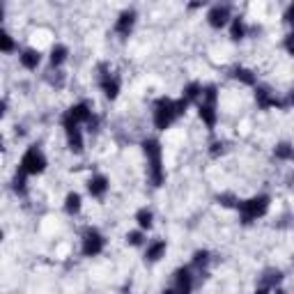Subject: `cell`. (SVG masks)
I'll return each mask as SVG.
<instances>
[{
  "mask_svg": "<svg viewBox=\"0 0 294 294\" xmlns=\"http://www.w3.org/2000/svg\"><path fill=\"white\" fill-rule=\"evenodd\" d=\"M46 168V159H44V154H41L37 147H30V150L23 154V159H21V172H26V175H37V172H41Z\"/></svg>",
  "mask_w": 294,
  "mask_h": 294,
  "instance_id": "cell-4",
  "label": "cell"
},
{
  "mask_svg": "<svg viewBox=\"0 0 294 294\" xmlns=\"http://www.w3.org/2000/svg\"><path fill=\"white\" fill-rule=\"evenodd\" d=\"M163 251H165V242H156V244H152L150 251H147V260L156 262V260H159L161 255H163Z\"/></svg>",
  "mask_w": 294,
  "mask_h": 294,
  "instance_id": "cell-15",
  "label": "cell"
},
{
  "mask_svg": "<svg viewBox=\"0 0 294 294\" xmlns=\"http://www.w3.org/2000/svg\"><path fill=\"white\" fill-rule=\"evenodd\" d=\"M21 62H23V67L26 69H35L37 65H39V53L32 51V48H28V51H23V55H21Z\"/></svg>",
  "mask_w": 294,
  "mask_h": 294,
  "instance_id": "cell-13",
  "label": "cell"
},
{
  "mask_svg": "<svg viewBox=\"0 0 294 294\" xmlns=\"http://www.w3.org/2000/svg\"><path fill=\"white\" fill-rule=\"evenodd\" d=\"M258 294H269V292H264V289H260V292Z\"/></svg>",
  "mask_w": 294,
  "mask_h": 294,
  "instance_id": "cell-29",
  "label": "cell"
},
{
  "mask_svg": "<svg viewBox=\"0 0 294 294\" xmlns=\"http://www.w3.org/2000/svg\"><path fill=\"white\" fill-rule=\"evenodd\" d=\"M175 294H191V276L186 269H180L177 271V289Z\"/></svg>",
  "mask_w": 294,
  "mask_h": 294,
  "instance_id": "cell-9",
  "label": "cell"
},
{
  "mask_svg": "<svg viewBox=\"0 0 294 294\" xmlns=\"http://www.w3.org/2000/svg\"><path fill=\"white\" fill-rule=\"evenodd\" d=\"M78 122H92L90 117V110L85 103H78V106H72L69 113L62 117V124H65V129H78Z\"/></svg>",
  "mask_w": 294,
  "mask_h": 294,
  "instance_id": "cell-6",
  "label": "cell"
},
{
  "mask_svg": "<svg viewBox=\"0 0 294 294\" xmlns=\"http://www.w3.org/2000/svg\"><path fill=\"white\" fill-rule=\"evenodd\" d=\"M227 21V7H214L212 12H209V23H212V28H223Z\"/></svg>",
  "mask_w": 294,
  "mask_h": 294,
  "instance_id": "cell-11",
  "label": "cell"
},
{
  "mask_svg": "<svg viewBox=\"0 0 294 294\" xmlns=\"http://www.w3.org/2000/svg\"><path fill=\"white\" fill-rule=\"evenodd\" d=\"M103 248V237L97 232V230H88V234H85V239H83V255H88V258H92V255H99Z\"/></svg>",
  "mask_w": 294,
  "mask_h": 294,
  "instance_id": "cell-7",
  "label": "cell"
},
{
  "mask_svg": "<svg viewBox=\"0 0 294 294\" xmlns=\"http://www.w3.org/2000/svg\"><path fill=\"white\" fill-rule=\"evenodd\" d=\"M90 193H92V196H103V193H106V189H108V180H106V177L103 175H97V177H92V180H90Z\"/></svg>",
  "mask_w": 294,
  "mask_h": 294,
  "instance_id": "cell-12",
  "label": "cell"
},
{
  "mask_svg": "<svg viewBox=\"0 0 294 294\" xmlns=\"http://www.w3.org/2000/svg\"><path fill=\"white\" fill-rule=\"evenodd\" d=\"M189 106V99H180V101H170V99H159L156 101V110H154V124L156 129H168L177 117L186 110Z\"/></svg>",
  "mask_w": 294,
  "mask_h": 294,
  "instance_id": "cell-1",
  "label": "cell"
},
{
  "mask_svg": "<svg viewBox=\"0 0 294 294\" xmlns=\"http://www.w3.org/2000/svg\"><path fill=\"white\" fill-rule=\"evenodd\" d=\"M0 48H3L5 53H10L12 48H14V44H12V39H10V35H7V32H3V35H0Z\"/></svg>",
  "mask_w": 294,
  "mask_h": 294,
  "instance_id": "cell-21",
  "label": "cell"
},
{
  "mask_svg": "<svg viewBox=\"0 0 294 294\" xmlns=\"http://www.w3.org/2000/svg\"><path fill=\"white\" fill-rule=\"evenodd\" d=\"M276 156H278V159H292L294 156V152H292V147H289V145H278V147H276Z\"/></svg>",
  "mask_w": 294,
  "mask_h": 294,
  "instance_id": "cell-18",
  "label": "cell"
},
{
  "mask_svg": "<svg viewBox=\"0 0 294 294\" xmlns=\"http://www.w3.org/2000/svg\"><path fill=\"white\" fill-rule=\"evenodd\" d=\"M244 37V23H242V19H234V23H232V39H242Z\"/></svg>",
  "mask_w": 294,
  "mask_h": 294,
  "instance_id": "cell-20",
  "label": "cell"
},
{
  "mask_svg": "<svg viewBox=\"0 0 294 294\" xmlns=\"http://www.w3.org/2000/svg\"><path fill=\"white\" fill-rule=\"evenodd\" d=\"M67 136H69V147H72L74 152H81V150H83L81 131H78V129H69V131H67Z\"/></svg>",
  "mask_w": 294,
  "mask_h": 294,
  "instance_id": "cell-14",
  "label": "cell"
},
{
  "mask_svg": "<svg viewBox=\"0 0 294 294\" xmlns=\"http://www.w3.org/2000/svg\"><path fill=\"white\" fill-rule=\"evenodd\" d=\"M129 242L134 244V246H138V244L143 242V237H140V232H131V234H129Z\"/></svg>",
  "mask_w": 294,
  "mask_h": 294,
  "instance_id": "cell-25",
  "label": "cell"
},
{
  "mask_svg": "<svg viewBox=\"0 0 294 294\" xmlns=\"http://www.w3.org/2000/svg\"><path fill=\"white\" fill-rule=\"evenodd\" d=\"M65 57H67V48H65V46H55V48H53V53H51V62L55 65V67L60 65L62 60H65Z\"/></svg>",
  "mask_w": 294,
  "mask_h": 294,
  "instance_id": "cell-17",
  "label": "cell"
},
{
  "mask_svg": "<svg viewBox=\"0 0 294 294\" xmlns=\"http://www.w3.org/2000/svg\"><path fill=\"white\" fill-rule=\"evenodd\" d=\"M285 19H287L289 23L294 26V5H289V10H287V14H285Z\"/></svg>",
  "mask_w": 294,
  "mask_h": 294,
  "instance_id": "cell-27",
  "label": "cell"
},
{
  "mask_svg": "<svg viewBox=\"0 0 294 294\" xmlns=\"http://www.w3.org/2000/svg\"><path fill=\"white\" fill-rule=\"evenodd\" d=\"M216 88H207L205 90V101L200 103V117L207 122V127L212 129L214 124H216Z\"/></svg>",
  "mask_w": 294,
  "mask_h": 294,
  "instance_id": "cell-5",
  "label": "cell"
},
{
  "mask_svg": "<svg viewBox=\"0 0 294 294\" xmlns=\"http://www.w3.org/2000/svg\"><path fill=\"white\" fill-rule=\"evenodd\" d=\"M267 207H269V198L260 196V198H251V200H246V202H239L237 209L242 212V221L251 223L258 216H262V214L267 212Z\"/></svg>",
  "mask_w": 294,
  "mask_h": 294,
  "instance_id": "cell-3",
  "label": "cell"
},
{
  "mask_svg": "<svg viewBox=\"0 0 294 294\" xmlns=\"http://www.w3.org/2000/svg\"><path fill=\"white\" fill-rule=\"evenodd\" d=\"M200 92H202V90H200V85H198V83H191V85L186 88V99L191 101V99H196Z\"/></svg>",
  "mask_w": 294,
  "mask_h": 294,
  "instance_id": "cell-23",
  "label": "cell"
},
{
  "mask_svg": "<svg viewBox=\"0 0 294 294\" xmlns=\"http://www.w3.org/2000/svg\"><path fill=\"white\" fill-rule=\"evenodd\" d=\"M101 88H103V92H106V97L115 99L117 97V90H120V83H117V78H110V74H103L101 76Z\"/></svg>",
  "mask_w": 294,
  "mask_h": 294,
  "instance_id": "cell-8",
  "label": "cell"
},
{
  "mask_svg": "<svg viewBox=\"0 0 294 294\" xmlns=\"http://www.w3.org/2000/svg\"><path fill=\"white\" fill-rule=\"evenodd\" d=\"M205 262H207V253H205V251L196 253V264H205Z\"/></svg>",
  "mask_w": 294,
  "mask_h": 294,
  "instance_id": "cell-26",
  "label": "cell"
},
{
  "mask_svg": "<svg viewBox=\"0 0 294 294\" xmlns=\"http://www.w3.org/2000/svg\"><path fill=\"white\" fill-rule=\"evenodd\" d=\"M136 218H138L140 227H150V225H152V214L147 212V209H140L138 216H136Z\"/></svg>",
  "mask_w": 294,
  "mask_h": 294,
  "instance_id": "cell-19",
  "label": "cell"
},
{
  "mask_svg": "<svg viewBox=\"0 0 294 294\" xmlns=\"http://www.w3.org/2000/svg\"><path fill=\"white\" fill-rule=\"evenodd\" d=\"M134 19H136L134 12H124V14L120 16V21H117V26H115V30H117L120 35H129L131 28H134Z\"/></svg>",
  "mask_w": 294,
  "mask_h": 294,
  "instance_id": "cell-10",
  "label": "cell"
},
{
  "mask_svg": "<svg viewBox=\"0 0 294 294\" xmlns=\"http://www.w3.org/2000/svg\"><path fill=\"white\" fill-rule=\"evenodd\" d=\"M145 147V154L150 159V168H152V182L154 186L163 184V168H161V147L156 140H145L143 143Z\"/></svg>",
  "mask_w": 294,
  "mask_h": 294,
  "instance_id": "cell-2",
  "label": "cell"
},
{
  "mask_svg": "<svg viewBox=\"0 0 294 294\" xmlns=\"http://www.w3.org/2000/svg\"><path fill=\"white\" fill-rule=\"evenodd\" d=\"M285 48H287V51H289V53H292V55H294V32H292V35L287 37V41H285Z\"/></svg>",
  "mask_w": 294,
  "mask_h": 294,
  "instance_id": "cell-24",
  "label": "cell"
},
{
  "mask_svg": "<svg viewBox=\"0 0 294 294\" xmlns=\"http://www.w3.org/2000/svg\"><path fill=\"white\" fill-rule=\"evenodd\" d=\"M163 294H175V292H172V289H165V292Z\"/></svg>",
  "mask_w": 294,
  "mask_h": 294,
  "instance_id": "cell-28",
  "label": "cell"
},
{
  "mask_svg": "<svg viewBox=\"0 0 294 294\" xmlns=\"http://www.w3.org/2000/svg\"><path fill=\"white\" fill-rule=\"evenodd\" d=\"M234 76L242 78V81L248 83V85H253V83H255V78L251 76V72H246V69H237V72H234Z\"/></svg>",
  "mask_w": 294,
  "mask_h": 294,
  "instance_id": "cell-22",
  "label": "cell"
},
{
  "mask_svg": "<svg viewBox=\"0 0 294 294\" xmlns=\"http://www.w3.org/2000/svg\"><path fill=\"white\" fill-rule=\"evenodd\" d=\"M65 209H67L69 214H76L78 209H81V196H78V193H69V196H67V205H65Z\"/></svg>",
  "mask_w": 294,
  "mask_h": 294,
  "instance_id": "cell-16",
  "label": "cell"
}]
</instances>
